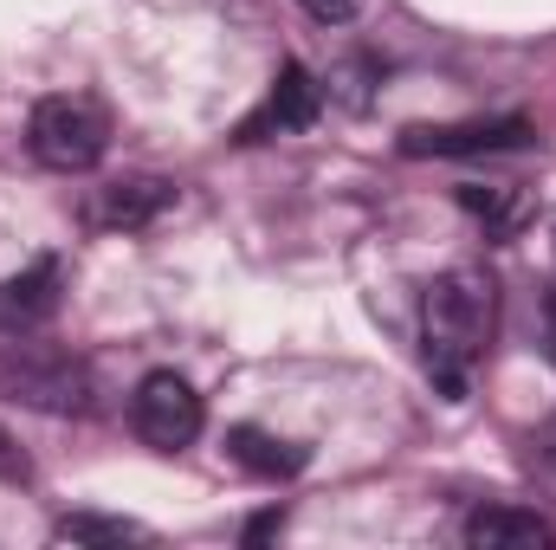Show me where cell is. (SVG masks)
I'll return each mask as SVG.
<instances>
[{
    "instance_id": "cell-1",
    "label": "cell",
    "mask_w": 556,
    "mask_h": 550,
    "mask_svg": "<svg viewBox=\"0 0 556 550\" xmlns=\"http://www.w3.org/2000/svg\"><path fill=\"white\" fill-rule=\"evenodd\" d=\"M492 324H498V285L479 266H453L420 291V357L446 402H466V383L492 343Z\"/></svg>"
},
{
    "instance_id": "cell-4",
    "label": "cell",
    "mask_w": 556,
    "mask_h": 550,
    "mask_svg": "<svg viewBox=\"0 0 556 550\" xmlns=\"http://www.w3.org/2000/svg\"><path fill=\"white\" fill-rule=\"evenodd\" d=\"M130 427H137L155 453H181V447L201 440L207 409H201V396H194L188 376H175V370H149V376L137 383V396H130Z\"/></svg>"
},
{
    "instance_id": "cell-15",
    "label": "cell",
    "mask_w": 556,
    "mask_h": 550,
    "mask_svg": "<svg viewBox=\"0 0 556 550\" xmlns=\"http://www.w3.org/2000/svg\"><path fill=\"white\" fill-rule=\"evenodd\" d=\"M278 525H285V512H278V505H273V512H260V518H253V525H247V538H253V545H260V538H273Z\"/></svg>"
},
{
    "instance_id": "cell-11",
    "label": "cell",
    "mask_w": 556,
    "mask_h": 550,
    "mask_svg": "<svg viewBox=\"0 0 556 550\" xmlns=\"http://www.w3.org/2000/svg\"><path fill=\"white\" fill-rule=\"evenodd\" d=\"M459 208H466V214H479L492 234H511V227L531 214V195H525V188H511V182H505V188H472V182H466V188H459Z\"/></svg>"
},
{
    "instance_id": "cell-6",
    "label": "cell",
    "mask_w": 556,
    "mask_h": 550,
    "mask_svg": "<svg viewBox=\"0 0 556 550\" xmlns=\"http://www.w3.org/2000/svg\"><path fill=\"white\" fill-rule=\"evenodd\" d=\"M168 208H175V182H162V175H124V182H104L85 214H91V227L137 234L149 221H162Z\"/></svg>"
},
{
    "instance_id": "cell-9",
    "label": "cell",
    "mask_w": 556,
    "mask_h": 550,
    "mask_svg": "<svg viewBox=\"0 0 556 550\" xmlns=\"http://www.w3.org/2000/svg\"><path fill=\"white\" fill-rule=\"evenodd\" d=\"M466 545L472 550H544L556 545V525L525 505H479L466 512Z\"/></svg>"
},
{
    "instance_id": "cell-14",
    "label": "cell",
    "mask_w": 556,
    "mask_h": 550,
    "mask_svg": "<svg viewBox=\"0 0 556 550\" xmlns=\"http://www.w3.org/2000/svg\"><path fill=\"white\" fill-rule=\"evenodd\" d=\"M0 479H26V453L0 434Z\"/></svg>"
},
{
    "instance_id": "cell-8",
    "label": "cell",
    "mask_w": 556,
    "mask_h": 550,
    "mask_svg": "<svg viewBox=\"0 0 556 550\" xmlns=\"http://www.w3.org/2000/svg\"><path fill=\"white\" fill-rule=\"evenodd\" d=\"M317 111H324V85H317L304 65H285V72L273 78L266 111H260V117H247V130H240V137L260 142L266 130H304V124H317Z\"/></svg>"
},
{
    "instance_id": "cell-3",
    "label": "cell",
    "mask_w": 556,
    "mask_h": 550,
    "mask_svg": "<svg viewBox=\"0 0 556 550\" xmlns=\"http://www.w3.org/2000/svg\"><path fill=\"white\" fill-rule=\"evenodd\" d=\"M26 149L39 168H59V175H85L104 162L111 149V124L98 104L85 98H39L33 104V124H26Z\"/></svg>"
},
{
    "instance_id": "cell-2",
    "label": "cell",
    "mask_w": 556,
    "mask_h": 550,
    "mask_svg": "<svg viewBox=\"0 0 556 550\" xmlns=\"http://www.w3.org/2000/svg\"><path fill=\"white\" fill-rule=\"evenodd\" d=\"M0 396L20 409L85 414L91 409V370L46 343H0Z\"/></svg>"
},
{
    "instance_id": "cell-10",
    "label": "cell",
    "mask_w": 556,
    "mask_h": 550,
    "mask_svg": "<svg viewBox=\"0 0 556 550\" xmlns=\"http://www.w3.org/2000/svg\"><path fill=\"white\" fill-rule=\"evenodd\" d=\"M227 453H233L247 473H260V479H291V473L304 466V447H285V440L260 434V427H233V434H227Z\"/></svg>"
},
{
    "instance_id": "cell-16",
    "label": "cell",
    "mask_w": 556,
    "mask_h": 550,
    "mask_svg": "<svg viewBox=\"0 0 556 550\" xmlns=\"http://www.w3.org/2000/svg\"><path fill=\"white\" fill-rule=\"evenodd\" d=\"M544 357H551V370H556V291H551V304H544Z\"/></svg>"
},
{
    "instance_id": "cell-7",
    "label": "cell",
    "mask_w": 556,
    "mask_h": 550,
    "mask_svg": "<svg viewBox=\"0 0 556 550\" xmlns=\"http://www.w3.org/2000/svg\"><path fill=\"white\" fill-rule=\"evenodd\" d=\"M52 311H59V260H33L26 273L0 278V330L7 337H33Z\"/></svg>"
},
{
    "instance_id": "cell-13",
    "label": "cell",
    "mask_w": 556,
    "mask_h": 550,
    "mask_svg": "<svg viewBox=\"0 0 556 550\" xmlns=\"http://www.w3.org/2000/svg\"><path fill=\"white\" fill-rule=\"evenodd\" d=\"M317 26H343V20H356L363 13V0H298Z\"/></svg>"
},
{
    "instance_id": "cell-5",
    "label": "cell",
    "mask_w": 556,
    "mask_h": 550,
    "mask_svg": "<svg viewBox=\"0 0 556 550\" xmlns=\"http://www.w3.org/2000/svg\"><path fill=\"white\" fill-rule=\"evenodd\" d=\"M531 124L525 117H472V124H420L402 137L408 155H498V149H525Z\"/></svg>"
},
{
    "instance_id": "cell-12",
    "label": "cell",
    "mask_w": 556,
    "mask_h": 550,
    "mask_svg": "<svg viewBox=\"0 0 556 550\" xmlns=\"http://www.w3.org/2000/svg\"><path fill=\"white\" fill-rule=\"evenodd\" d=\"M52 538H65V545H142L149 532L130 525V518H98V512H72V518H59V532Z\"/></svg>"
}]
</instances>
